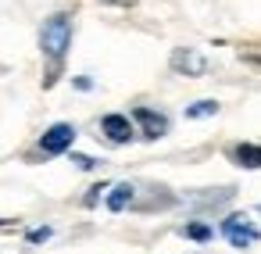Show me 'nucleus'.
<instances>
[{"mask_svg":"<svg viewBox=\"0 0 261 254\" xmlns=\"http://www.w3.org/2000/svg\"><path fill=\"white\" fill-rule=\"evenodd\" d=\"M68 43H72V18L50 15L40 26V54H43V90L58 86L61 72H65V58H68Z\"/></svg>","mask_w":261,"mask_h":254,"instance_id":"f257e3e1","label":"nucleus"},{"mask_svg":"<svg viewBox=\"0 0 261 254\" xmlns=\"http://www.w3.org/2000/svg\"><path fill=\"white\" fill-rule=\"evenodd\" d=\"M72 143H75V125H72V122H58V125H50V129L40 136V154L54 158V154H65Z\"/></svg>","mask_w":261,"mask_h":254,"instance_id":"f03ea898","label":"nucleus"},{"mask_svg":"<svg viewBox=\"0 0 261 254\" xmlns=\"http://www.w3.org/2000/svg\"><path fill=\"white\" fill-rule=\"evenodd\" d=\"M222 236L232 243V247H250L254 240H261V229L247 222V215H229L222 222Z\"/></svg>","mask_w":261,"mask_h":254,"instance_id":"7ed1b4c3","label":"nucleus"},{"mask_svg":"<svg viewBox=\"0 0 261 254\" xmlns=\"http://www.w3.org/2000/svg\"><path fill=\"white\" fill-rule=\"evenodd\" d=\"M168 65H172V72H179V75H190V79H197V75H204V72H207V61H204V54H197L193 47H175Z\"/></svg>","mask_w":261,"mask_h":254,"instance_id":"20e7f679","label":"nucleus"},{"mask_svg":"<svg viewBox=\"0 0 261 254\" xmlns=\"http://www.w3.org/2000/svg\"><path fill=\"white\" fill-rule=\"evenodd\" d=\"M133 118H136V125H140V133H143L147 140H161V136L168 133V115H161V111H154V108H136Z\"/></svg>","mask_w":261,"mask_h":254,"instance_id":"39448f33","label":"nucleus"},{"mask_svg":"<svg viewBox=\"0 0 261 254\" xmlns=\"http://www.w3.org/2000/svg\"><path fill=\"white\" fill-rule=\"evenodd\" d=\"M100 133L108 136V143H118V147L136 136V129H133V122L125 115H104L100 118Z\"/></svg>","mask_w":261,"mask_h":254,"instance_id":"423d86ee","label":"nucleus"},{"mask_svg":"<svg viewBox=\"0 0 261 254\" xmlns=\"http://www.w3.org/2000/svg\"><path fill=\"white\" fill-rule=\"evenodd\" d=\"M225 154H229V161L240 165V168H261V147H257V143H236V147H229Z\"/></svg>","mask_w":261,"mask_h":254,"instance_id":"0eeeda50","label":"nucleus"},{"mask_svg":"<svg viewBox=\"0 0 261 254\" xmlns=\"http://www.w3.org/2000/svg\"><path fill=\"white\" fill-rule=\"evenodd\" d=\"M133 197H136V186H133V183H118V186H111V193H108V208H111V211H125V208L133 204Z\"/></svg>","mask_w":261,"mask_h":254,"instance_id":"6e6552de","label":"nucleus"},{"mask_svg":"<svg viewBox=\"0 0 261 254\" xmlns=\"http://www.w3.org/2000/svg\"><path fill=\"white\" fill-rule=\"evenodd\" d=\"M215 111H218V100H197V104L186 108V118H207Z\"/></svg>","mask_w":261,"mask_h":254,"instance_id":"1a4fd4ad","label":"nucleus"},{"mask_svg":"<svg viewBox=\"0 0 261 254\" xmlns=\"http://www.w3.org/2000/svg\"><path fill=\"white\" fill-rule=\"evenodd\" d=\"M182 236L207 243V240H211V225H204V222H190V225H182Z\"/></svg>","mask_w":261,"mask_h":254,"instance_id":"9d476101","label":"nucleus"},{"mask_svg":"<svg viewBox=\"0 0 261 254\" xmlns=\"http://www.w3.org/2000/svg\"><path fill=\"white\" fill-rule=\"evenodd\" d=\"M100 190H108V186H104V183H97V186H90V193L83 197V204H86V208H93V204L100 200Z\"/></svg>","mask_w":261,"mask_h":254,"instance_id":"9b49d317","label":"nucleus"},{"mask_svg":"<svg viewBox=\"0 0 261 254\" xmlns=\"http://www.w3.org/2000/svg\"><path fill=\"white\" fill-rule=\"evenodd\" d=\"M72 161H75V165H79V168H83V172H86V168H93V165H97V161H93V158H86V154H75V158H72Z\"/></svg>","mask_w":261,"mask_h":254,"instance_id":"f8f14e48","label":"nucleus"},{"mask_svg":"<svg viewBox=\"0 0 261 254\" xmlns=\"http://www.w3.org/2000/svg\"><path fill=\"white\" fill-rule=\"evenodd\" d=\"M47 236H50V229H47V225H43V229H33V233H29V240H33V243H40V240H47Z\"/></svg>","mask_w":261,"mask_h":254,"instance_id":"ddd939ff","label":"nucleus"},{"mask_svg":"<svg viewBox=\"0 0 261 254\" xmlns=\"http://www.w3.org/2000/svg\"><path fill=\"white\" fill-rule=\"evenodd\" d=\"M100 4H111V8H133V4H140V0H100Z\"/></svg>","mask_w":261,"mask_h":254,"instance_id":"4468645a","label":"nucleus"},{"mask_svg":"<svg viewBox=\"0 0 261 254\" xmlns=\"http://www.w3.org/2000/svg\"><path fill=\"white\" fill-rule=\"evenodd\" d=\"M4 225H11V222H8V218H0V229H4Z\"/></svg>","mask_w":261,"mask_h":254,"instance_id":"2eb2a0df","label":"nucleus"}]
</instances>
